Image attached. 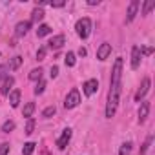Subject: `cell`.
Wrapping results in <instances>:
<instances>
[{
  "label": "cell",
  "instance_id": "d590c367",
  "mask_svg": "<svg viewBox=\"0 0 155 155\" xmlns=\"http://www.w3.org/2000/svg\"><path fill=\"white\" fill-rule=\"evenodd\" d=\"M79 55H81V57H86V55H88L86 48H81V49H79Z\"/></svg>",
  "mask_w": 155,
  "mask_h": 155
},
{
  "label": "cell",
  "instance_id": "4fadbf2b",
  "mask_svg": "<svg viewBox=\"0 0 155 155\" xmlns=\"http://www.w3.org/2000/svg\"><path fill=\"white\" fill-rule=\"evenodd\" d=\"M20 90H11V93L8 95L9 97V104H11V108H17L18 104H20Z\"/></svg>",
  "mask_w": 155,
  "mask_h": 155
},
{
  "label": "cell",
  "instance_id": "6da1fadb",
  "mask_svg": "<svg viewBox=\"0 0 155 155\" xmlns=\"http://www.w3.org/2000/svg\"><path fill=\"white\" fill-rule=\"evenodd\" d=\"M122 91V58L119 57L111 69V82H110V93H108V104H106V119H111L117 111L119 101Z\"/></svg>",
  "mask_w": 155,
  "mask_h": 155
},
{
  "label": "cell",
  "instance_id": "7c38bea8",
  "mask_svg": "<svg viewBox=\"0 0 155 155\" xmlns=\"http://www.w3.org/2000/svg\"><path fill=\"white\" fill-rule=\"evenodd\" d=\"M148 113H150V102L148 101H142L140 102V108H139V122L140 124L148 119Z\"/></svg>",
  "mask_w": 155,
  "mask_h": 155
},
{
  "label": "cell",
  "instance_id": "52a82bcc",
  "mask_svg": "<svg viewBox=\"0 0 155 155\" xmlns=\"http://www.w3.org/2000/svg\"><path fill=\"white\" fill-rule=\"evenodd\" d=\"M110 55H111V44L102 42V44L99 46V49H97V58H99V60H106Z\"/></svg>",
  "mask_w": 155,
  "mask_h": 155
},
{
  "label": "cell",
  "instance_id": "5b68a950",
  "mask_svg": "<svg viewBox=\"0 0 155 155\" xmlns=\"http://www.w3.org/2000/svg\"><path fill=\"white\" fill-rule=\"evenodd\" d=\"M97 90H99V81L97 79H90V81H86L82 84V91H84L86 97H91Z\"/></svg>",
  "mask_w": 155,
  "mask_h": 155
},
{
  "label": "cell",
  "instance_id": "1f68e13d",
  "mask_svg": "<svg viewBox=\"0 0 155 155\" xmlns=\"http://www.w3.org/2000/svg\"><path fill=\"white\" fill-rule=\"evenodd\" d=\"M8 66H4V64H0V79H6L8 77Z\"/></svg>",
  "mask_w": 155,
  "mask_h": 155
},
{
  "label": "cell",
  "instance_id": "3957f363",
  "mask_svg": "<svg viewBox=\"0 0 155 155\" xmlns=\"http://www.w3.org/2000/svg\"><path fill=\"white\" fill-rule=\"evenodd\" d=\"M79 104H81V91L77 90V88H73L66 95V99H64V108L66 110H73V108H77Z\"/></svg>",
  "mask_w": 155,
  "mask_h": 155
},
{
  "label": "cell",
  "instance_id": "d6986e66",
  "mask_svg": "<svg viewBox=\"0 0 155 155\" xmlns=\"http://www.w3.org/2000/svg\"><path fill=\"white\" fill-rule=\"evenodd\" d=\"M64 62H66V66H68V68H73V66H75V62H77V58H75V53L68 51V55L64 57Z\"/></svg>",
  "mask_w": 155,
  "mask_h": 155
},
{
  "label": "cell",
  "instance_id": "9c48e42d",
  "mask_svg": "<svg viewBox=\"0 0 155 155\" xmlns=\"http://www.w3.org/2000/svg\"><path fill=\"white\" fill-rule=\"evenodd\" d=\"M29 29H31V22H29V20H22V22H18V24L15 26V35H17V37H24Z\"/></svg>",
  "mask_w": 155,
  "mask_h": 155
},
{
  "label": "cell",
  "instance_id": "603a6c76",
  "mask_svg": "<svg viewBox=\"0 0 155 155\" xmlns=\"http://www.w3.org/2000/svg\"><path fill=\"white\" fill-rule=\"evenodd\" d=\"M55 113H57V108H55V106H48V108L42 111V117H44V119H49V117H53Z\"/></svg>",
  "mask_w": 155,
  "mask_h": 155
},
{
  "label": "cell",
  "instance_id": "8992f818",
  "mask_svg": "<svg viewBox=\"0 0 155 155\" xmlns=\"http://www.w3.org/2000/svg\"><path fill=\"white\" fill-rule=\"evenodd\" d=\"M69 140H71V130L66 128V130H62V135L57 139V148L58 150H66V146H68Z\"/></svg>",
  "mask_w": 155,
  "mask_h": 155
},
{
  "label": "cell",
  "instance_id": "f546056e",
  "mask_svg": "<svg viewBox=\"0 0 155 155\" xmlns=\"http://www.w3.org/2000/svg\"><path fill=\"white\" fill-rule=\"evenodd\" d=\"M8 153H9V144L2 142V144H0V155H8Z\"/></svg>",
  "mask_w": 155,
  "mask_h": 155
},
{
  "label": "cell",
  "instance_id": "9a60e30c",
  "mask_svg": "<svg viewBox=\"0 0 155 155\" xmlns=\"http://www.w3.org/2000/svg\"><path fill=\"white\" fill-rule=\"evenodd\" d=\"M42 73H44L42 68H35V69H31V71H29V81H37V82L42 81Z\"/></svg>",
  "mask_w": 155,
  "mask_h": 155
},
{
  "label": "cell",
  "instance_id": "836d02e7",
  "mask_svg": "<svg viewBox=\"0 0 155 155\" xmlns=\"http://www.w3.org/2000/svg\"><path fill=\"white\" fill-rule=\"evenodd\" d=\"M49 6H51V8H64L66 2H49Z\"/></svg>",
  "mask_w": 155,
  "mask_h": 155
},
{
  "label": "cell",
  "instance_id": "d4e9b609",
  "mask_svg": "<svg viewBox=\"0 0 155 155\" xmlns=\"http://www.w3.org/2000/svg\"><path fill=\"white\" fill-rule=\"evenodd\" d=\"M44 90H46V82H44V81H38L33 91H35V95H42V93H44Z\"/></svg>",
  "mask_w": 155,
  "mask_h": 155
},
{
  "label": "cell",
  "instance_id": "83f0119b",
  "mask_svg": "<svg viewBox=\"0 0 155 155\" xmlns=\"http://www.w3.org/2000/svg\"><path fill=\"white\" fill-rule=\"evenodd\" d=\"M139 49H140V55H146V57H150L153 53V48L151 46H140Z\"/></svg>",
  "mask_w": 155,
  "mask_h": 155
},
{
  "label": "cell",
  "instance_id": "7402d4cb",
  "mask_svg": "<svg viewBox=\"0 0 155 155\" xmlns=\"http://www.w3.org/2000/svg\"><path fill=\"white\" fill-rule=\"evenodd\" d=\"M151 9H155V0H148L144 2V8H142V15H150Z\"/></svg>",
  "mask_w": 155,
  "mask_h": 155
},
{
  "label": "cell",
  "instance_id": "ac0fdd59",
  "mask_svg": "<svg viewBox=\"0 0 155 155\" xmlns=\"http://www.w3.org/2000/svg\"><path fill=\"white\" fill-rule=\"evenodd\" d=\"M20 66H22V57H18V55H17V57H13V58H11V62H9V66H8V68L15 71V69H18Z\"/></svg>",
  "mask_w": 155,
  "mask_h": 155
},
{
  "label": "cell",
  "instance_id": "f1b7e54d",
  "mask_svg": "<svg viewBox=\"0 0 155 155\" xmlns=\"http://www.w3.org/2000/svg\"><path fill=\"white\" fill-rule=\"evenodd\" d=\"M151 139H153L151 135H150V137L146 139V142H144V144H142V148H140V155H144V153L148 151V148H150V144H151Z\"/></svg>",
  "mask_w": 155,
  "mask_h": 155
},
{
  "label": "cell",
  "instance_id": "7a4b0ae2",
  "mask_svg": "<svg viewBox=\"0 0 155 155\" xmlns=\"http://www.w3.org/2000/svg\"><path fill=\"white\" fill-rule=\"evenodd\" d=\"M75 31H77V35H79L82 40L88 38L90 33H91V20H90L88 17L79 18V20H77V24H75Z\"/></svg>",
  "mask_w": 155,
  "mask_h": 155
},
{
  "label": "cell",
  "instance_id": "4316f807",
  "mask_svg": "<svg viewBox=\"0 0 155 155\" xmlns=\"http://www.w3.org/2000/svg\"><path fill=\"white\" fill-rule=\"evenodd\" d=\"M130 150H131V142H124V144L120 146L119 155H130Z\"/></svg>",
  "mask_w": 155,
  "mask_h": 155
},
{
  "label": "cell",
  "instance_id": "277c9868",
  "mask_svg": "<svg viewBox=\"0 0 155 155\" xmlns=\"http://www.w3.org/2000/svg\"><path fill=\"white\" fill-rule=\"evenodd\" d=\"M150 86H151V81L148 79V77H146V79H142V84H140V88H139L137 93H135V101H137V102H140V101L146 97V93L150 91Z\"/></svg>",
  "mask_w": 155,
  "mask_h": 155
},
{
  "label": "cell",
  "instance_id": "d6a6232c",
  "mask_svg": "<svg viewBox=\"0 0 155 155\" xmlns=\"http://www.w3.org/2000/svg\"><path fill=\"white\" fill-rule=\"evenodd\" d=\"M49 77H51V79H57V77H58V68H57V66H51V69H49Z\"/></svg>",
  "mask_w": 155,
  "mask_h": 155
},
{
  "label": "cell",
  "instance_id": "e575fe53",
  "mask_svg": "<svg viewBox=\"0 0 155 155\" xmlns=\"http://www.w3.org/2000/svg\"><path fill=\"white\" fill-rule=\"evenodd\" d=\"M101 0H88V6H99Z\"/></svg>",
  "mask_w": 155,
  "mask_h": 155
},
{
  "label": "cell",
  "instance_id": "cb8c5ba5",
  "mask_svg": "<svg viewBox=\"0 0 155 155\" xmlns=\"http://www.w3.org/2000/svg\"><path fill=\"white\" fill-rule=\"evenodd\" d=\"M35 131V119L31 117V119H28V122H26V135H31Z\"/></svg>",
  "mask_w": 155,
  "mask_h": 155
},
{
  "label": "cell",
  "instance_id": "44dd1931",
  "mask_svg": "<svg viewBox=\"0 0 155 155\" xmlns=\"http://www.w3.org/2000/svg\"><path fill=\"white\" fill-rule=\"evenodd\" d=\"M35 142H26L24 144V148H22V155H33V151H35Z\"/></svg>",
  "mask_w": 155,
  "mask_h": 155
},
{
  "label": "cell",
  "instance_id": "e0dca14e",
  "mask_svg": "<svg viewBox=\"0 0 155 155\" xmlns=\"http://www.w3.org/2000/svg\"><path fill=\"white\" fill-rule=\"evenodd\" d=\"M44 18V11L40 9V8H37V9H33V13H31V20L29 22H40Z\"/></svg>",
  "mask_w": 155,
  "mask_h": 155
},
{
  "label": "cell",
  "instance_id": "4dcf8cb0",
  "mask_svg": "<svg viewBox=\"0 0 155 155\" xmlns=\"http://www.w3.org/2000/svg\"><path fill=\"white\" fill-rule=\"evenodd\" d=\"M46 58V48H40L38 51H37V60L40 62V60H44Z\"/></svg>",
  "mask_w": 155,
  "mask_h": 155
},
{
  "label": "cell",
  "instance_id": "2e32d148",
  "mask_svg": "<svg viewBox=\"0 0 155 155\" xmlns=\"http://www.w3.org/2000/svg\"><path fill=\"white\" fill-rule=\"evenodd\" d=\"M49 33H51V28H49L48 24H40L38 29H37V37H38V38H42V37H46V35H49Z\"/></svg>",
  "mask_w": 155,
  "mask_h": 155
},
{
  "label": "cell",
  "instance_id": "5bb4252c",
  "mask_svg": "<svg viewBox=\"0 0 155 155\" xmlns=\"http://www.w3.org/2000/svg\"><path fill=\"white\" fill-rule=\"evenodd\" d=\"M13 84H15V79H13V77H11V75L6 77V79H4V84H2V93H4V95H9Z\"/></svg>",
  "mask_w": 155,
  "mask_h": 155
},
{
  "label": "cell",
  "instance_id": "ba28073f",
  "mask_svg": "<svg viewBox=\"0 0 155 155\" xmlns=\"http://www.w3.org/2000/svg\"><path fill=\"white\" fill-rule=\"evenodd\" d=\"M139 11V0H131L130 6H128V15H126V22H133Z\"/></svg>",
  "mask_w": 155,
  "mask_h": 155
},
{
  "label": "cell",
  "instance_id": "8fae6325",
  "mask_svg": "<svg viewBox=\"0 0 155 155\" xmlns=\"http://www.w3.org/2000/svg\"><path fill=\"white\" fill-rule=\"evenodd\" d=\"M140 58H142V55H140L139 46H133L131 48V69H137L140 66Z\"/></svg>",
  "mask_w": 155,
  "mask_h": 155
},
{
  "label": "cell",
  "instance_id": "ffe728a7",
  "mask_svg": "<svg viewBox=\"0 0 155 155\" xmlns=\"http://www.w3.org/2000/svg\"><path fill=\"white\" fill-rule=\"evenodd\" d=\"M33 111H35V102H28L26 106H24V117H28V119H31V115H33Z\"/></svg>",
  "mask_w": 155,
  "mask_h": 155
},
{
  "label": "cell",
  "instance_id": "30bf717a",
  "mask_svg": "<svg viewBox=\"0 0 155 155\" xmlns=\"http://www.w3.org/2000/svg\"><path fill=\"white\" fill-rule=\"evenodd\" d=\"M64 44H66V37H64V35H55V37L48 42L49 49H60Z\"/></svg>",
  "mask_w": 155,
  "mask_h": 155
},
{
  "label": "cell",
  "instance_id": "484cf974",
  "mask_svg": "<svg viewBox=\"0 0 155 155\" xmlns=\"http://www.w3.org/2000/svg\"><path fill=\"white\" fill-rule=\"evenodd\" d=\"M15 130V122L13 120H6L4 124H2V131L4 133H9V131H13Z\"/></svg>",
  "mask_w": 155,
  "mask_h": 155
}]
</instances>
